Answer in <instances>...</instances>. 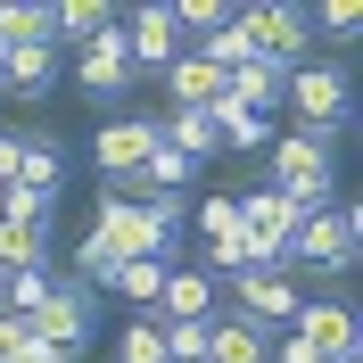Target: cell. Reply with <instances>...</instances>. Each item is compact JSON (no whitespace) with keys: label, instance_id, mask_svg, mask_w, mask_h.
<instances>
[{"label":"cell","instance_id":"44dd1931","mask_svg":"<svg viewBox=\"0 0 363 363\" xmlns=\"http://www.w3.org/2000/svg\"><path fill=\"white\" fill-rule=\"evenodd\" d=\"M165 149L206 165V157H223V133H215V116H165Z\"/></svg>","mask_w":363,"mask_h":363},{"label":"cell","instance_id":"9a60e30c","mask_svg":"<svg viewBox=\"0 0 363 363\" xmlns=\"http://www.w3.org/2000/svg\"><path fill=\"white\" fill-rule=\"evenodd\" d=\"M25 190H42V199H58V182H67V149H58V133H42V124H25V165H17Z\"/></svg>","mask_w":363,"mask_h":363},{"label":"cell","instance_id":"ffe728a7","mask_svg":"<svg viewBox=\"0 0 363 363\" xmlns=\"http://www.w3.org/2000/svg\"><path fill=\"white\" fill-rule=\"evenodd\" d=\"M58 289V264H25V272H0V306H9V314H42V297Z\"/></svg>","mask_w":363,"mask_h":363},{"label":"cell","instance_id":"f546056e","mask_svg":"<svg viewBox=\"0 0 363 363\" xmlns=\"http://www.w3.org/2000/svg\"><path fill=\"white\" fill-rule=\"evenodd\" d=\"M9 363H74V355H58V347H42V339H25V347H17Z\"/></svg>","mask_w":363,"mask_h":363},{"label":"cell","instance_id":"83f0119b","mask_svg":"<svg viewBox=\"0 0 363 363\" xmlns=\"http://www.w3.org/2000/svg\"><path fill=\"white\" fill-rule=\"evenodd\" d=\"M17 165H25V124H0V190L17 182Z\"/></svg>","mask_w":363,"mask_h":363},{"label":"cell","instance_id":"7a4b0ae2","mask_svg":"<svg viewBox=\"0 0 363 363\" xmlns=\"http://www.w3.org/2000/svg\"><path fill=\"white\" fill-rule=\"evenodd\" d=\"M272 190L297 206V215H322V206L339 199V140H322V133H272Z\"/></svg>","mask_w":363,"mask_h":363},{"label":"cell","instance_id":"5b68a950","mask_svg":"<svg viewBox=\"0 0 363 363\" xmlns=\"http://www.w3.org/2000/svg\"><path fill=\"white\" fill-rule=\"evenodd\" d=\"M91 322H99V297H91L83 281H67V272H58V289L42 297V314H25V330H33L42 347H58V355H74V363H83Z\"/></svg>","mask_w":363,"mask_h":363},{"label":"cell","instance_id":"9c48e42d","mask_svg":"<svg viewBox=\"0 0 363 363\" xmlns=\"http://www.w3.org/2000/svg\"><path fill=\"white\" fill-rule=\"evenodd\" d=\"M289 339L314 347V355H363V347H355V306H347V297H314V289L297 297Z\"/></svg>","mask_w":363,"mask_h":363},{"label":"cell","instance_id":"e0dca14e","mask_svg":"<svg viewBox=\"0 0 363 363\" xmlns=\"http://www.w3.org/2000/svg\"><path fill=\"white\" fill-rule=\"evenodd\" d=\"M206 116H215V133H223V149H240V157H248V149H272V133H281V124H272V116H256V108H240V99H231V91H223V99H215V108H206Z\"/></svg>","mask_w":363,"mask_h":363},{"label":"cell","instance_id":"6da1fadb","mask_svg":"<svg viewBox=\"0 0 363 363\" xmlns=\"http://www.w3.org/2000/svg\"><path fill=\"white\" fill-rule=\"evenodd\" d=\"M281 108L297 116L289 133H322L339 140L347 124H355V74H347V58H306V67H289V83H281Z\"/></svg>","mask_w":363,"mask_h":363},{"label":"cell","instance_id":"484cf974","mask_svg":"<svg viewBox=\"0 0 363 363\" xmlns=\"http://www.w3.org/2000/svg\"><path fill=\"white\" fill-rule=\"evenodd\" d=\"M306 17H314V42H339V50L363 33V17L347 9V0H322V9H306Z\"/></svg>","mask_w":363,"mask_h":363},{"label":"cell","instance_id":"4dcf8cb0","mask_svg":"<svg viewBox=\"0 0 363 363\" xmlns=\"http://www.w3.org/2000/svg\"><path fill=\"white\" fill-rule=\"evenodd\" d=\"M330 363H363V355H330Z\"/></svg>","mask_w":363,"mask_h":363},{"label":"cell","instance_id":"d6986e66","mask_svg":"<svg viewBox=\"0 0 363 363\" xmlns=\"http://www.w3.org/2000/svg\"><path fill=\"white\" fill-rule=\"evenodd\" d=\"M190 231H199V256L231 248V240H240V199H231V190H215V199H199V206H190Z\"/></svg>","mask_w":363,"mask_h":363},{"label":"cell","instance_id":"4316f807","mask_svg":"<svg viewBox=\"0 0 363 363\" xmlns=\"http://www.w3.org/2000/svg\"><path fill=\"white\" fill-rule=\"evenodd\" d=\"M215 322V314H206ZM206 322H157L165 330V363H206Z\"/></svg>","mask_w":363,"mask_h":363},{"label":"cell","instance_id":"2e32d148","mask_svg":"<svg viewBox=\"0 0 363 363\" xmlns=\"http://www.w3.org/2000/svg\"><path fill=\"white\" fill-rule=\"evenodd\" d=\"M108 25H116L108 0H67V9H50V42H58V50H91Z\"/></svg>","mask_w":363,"mask_h":363},{"label":"cell","instance_id":"7402d4cb","mask_svg":"<svg viewBox=\"0 0 363 363\" xmlns=\"http://www.w3.org/2000/svg\"><path fill=\"white\" fill-rule=\"evenodd\" d=\"M165 272H174V264H157V256H140V264H124V272H116L108 289L124 297L133 314H157V289H165Z\"/></svg>","mask_w":363,"mask_h":363},{"label":"cell","instance_id":"ac0fdd59","mask_svg":"<svg viewBox=\"0 0 363 363\" xmlns=\"http://www.w3.org/2000/svg\"><path fill=\"white\" fill-rule=\"evenodd\" d=\"M281 83H289V74L272 67V58H248V67L223 74V91L240 99V108H256V116H281Z\"/></svg>","mask_w":363,"mask_h":363},{"label":"cell","instance_id":"f1b7e54d","mask_svg":"<svg viewBox=\"0 0 363 363\" xmlns=\"http://www.w3.org/2000/svg\"><path fill=\"white\" fill-rule=\"evenodd\" d=\"M25 339H33V330H25V322H17V314H0V363L17 355V347H25Z\"/></svg>","mask_w":363,"mask_h":363},{"label":"cell","instance_id":"277c9868","mask_svg":"<svg viewBox=\"0 0 363 363\" xmlns=\"http://www.w3.org/2000/svg\"><path fill=\"white\" fill-rule=\"evenodd\" d=\"M116 33H124V58H133V74H140V83H157V74L174 67L182 50H190L165 0H140V9H116Z\"/></svg>","mask_w":363,"mask_h":363},{"label":"cell","instance_id":"4fadbf2b","mask_svg":"<svg viewBox=\"0 0 363 363\" xmlns=\"http://www.w3.org/2000/svg\"><path fill=\"white\" fill-rule=\"evenodd\" d=\"M157 83H165V99H174V108H165V116H206V108H215V99H223V74L206 67L199 50H182V58H174V67L157 74Z\"/></svg>","mask_w":363,"mask_h":363},{"label":"cell","instance_id":"7c38bea8","mask_svg":"<svg viewBox=\"0 0 363 363\" xmlns=\"http://www.w3.org/2000/svg\"><path fill=\"white\" fill-rule=\"evenodd\" d=\"M231 199H240V231H256L264 248H281V256H289V231H297V206L281 199L272 182H248V190H231Z\"/></svg>","mask_w":363,"mask_h":363},{"label":"cell","instance_id":"3957f363","mask_svg":"<svg viewBox=\"0 0 363 363\" xmlns=\"http://www.w3.org/2000/svg\"><path fill=\"white\" fill-rule=\"evenodd\" d=\"M355 240H363V223H355L347 199H330L322 215H297L289 272H297V281H347V272H355Z\"/></svg>","mask_w":363,"mask_h":363},{"label":"cell","instance_id":"8fae6325","mask_svg":"<svg viewBox=\"0 0 363 363\" xmlns=\"http://www.w3.org/2000/svg\"><path fill=\"white\" fill-rule=\"evenodd\" d=\"M215 306H223V281L199 272L190 256H182V264L165 272V289H157V322H206Z\"/></svg>","mask_w":363,"mask_h":363},{"label":"cell","instance_id":"52a82bcc","mask_svg":"<svg viewBox=\"0 0 363 363\" xmlns=\"http://www.w3.org/2000/svg\"><path fill=\"white\" fill-rule=\"evenodd\" d=\"M67 83L83 91L91 108H116V99H124V91L140 83V74H133V58H124V33H116V25H108V33H99V42H91V50H74Z\"/></svg>","mask_w":363,"mask_h":363},{"label":"cell","instance_id":"603a6c76","mask_svg":"<svg viewBox=\"0 0 363 363\" xmlns=\"http://www.w3.org/2000/svg\"><path fill=\"white\" fill-rule=\"evenodd\" d=\"M50 42V9L33 0H0V50H42Z\"/></svg>","mask_w":363,"mask_h":363},{"label":"cell","instance_id":"ba28073f","mask_svg":"<svg viewBox=\"0 0 363 363\" xmlns=\"http://www.w3.org/2000/svg\"><path fill=\"white\" fill-rule=\"evenodd\" d=\"M223 289H231V314H240V322H256V330H289V314H297V297H306V281L281 264V272H248V281H223Z\"/></svg>","mask_w":363,"mask_h":363},{"label":"cell","instance_id":"5bb4252c","mask_svg":"<svg viewBox=\"0 0 363 363\" xmlns=\"http://www.w3.org/2000/svg\"><path fill=\"white\" fill-rule=\"evenodd\" d=\"M272 355V330H256V322H240L231 306H215V322H206V363H264Z\"/></svg>","mask_w":363,"mask_h":363},{"label":"cell","instance_id":"cb8c5ba5","mask_svg":"<svg viewBox=\"0 0 363 363\" xmlns=\"http://www.w3.org/2000/svg\"><path fill=\"white\" fill-rule=\"evenodd\" d=\"M108 363H165V330H157V314H133V322H124Z\"/></svg>","mask_w":363,"mask_h":363},{"label":"cell","instance_id":"d4e9b609","mask_svg":"<svg viewBox=\"0 0 363 363\" xmlns=\"http://www.w3.org/2000/svg\"><path fill=\"white\" fill-rule=\"evenodd\" d=\"M165 9H174V25H182V42L199 50L206 33H223L231 25V0H165Z\"/></svg>","mask_w":363,"mask_h":363},{"label":"cell","instance_id":"8992f818","mask_svg":"<svg viewBox=\"0 0 363 363\" xmlns=\"http://www.w3.org/2000/svg\"><path fill=\"white\" fill-rule=\"evenodd\" d=\"M157 140H165V116H133V108H124V116H108V124L91 133V165H99L108 182H124V174L149 165Z\"/></svg>","mask_w":363,"mask_h":363},{"label":"cell","instance_id":"30bf717a","mask_svg":"<svg viewBox=\"0 0 363 363\" xmlns=\"http://www.w3.org/2000/svg\"><path fill=\"white\" fill-rule=\"evenodd\" d=\"M58 83H67V50H58V42L9 50V67H0V99H9V108H42Z\"/></svg>","mask_w":363,"mask_h":363}]
</instances>
